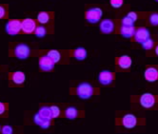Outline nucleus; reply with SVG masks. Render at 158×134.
I'll use <instances>...</instances> for the list:
<instances>
[{
  "label": "nucleus",
  "mask_w": 158,
  "mask_h": 134,
  "mask_svg": "<svg viewBox=\"0 0 158 134\" xmlns=\"http://www.w3.org/2000/svg\"><path fill=\"white\" fill-rule=\"evenodd\" d=\"M94 94V87L89 83H81L76 87V95L81 99H89Z\"/></svg>",
  "instance_id": "1"
},
{
  "label": "nucleus",
  "mask_w": 158,
  "mask_h": 134,
  "mask_svg": "<svg viewBox=\"0 0 158 134\" xmlns=\"http://www.w3.org/2000/svg\"><path fill=\"white\" fill-rule=\"evenodd\" d=\"M102 15H103V12L100 8H91L86 12L85 18L89 23L95 24L102 18Z\"/></svg>",
  "instance_id": "2"
},
{
  "label": "nucleus",
  "mask_w": 158,
  "mask_h": 134,
  "mask_svg": "<svg viewBox=\"0 0 158 134\" xmlns=\"http://www.w3.org/2000/svg\"><path fill=\"white\" fill-rule=\"evenodd\" d=\"M30 53H31L30 47L23 43L16 45L14 50L15 56L18 59H27L30 56Z\"/></svg>",
  "instance_id": "3"
},
{
  "label": "nucleus",
  "mask_w": 158,
  "mask_h": 134,
  "mask_svg": "<svg viewBox=\"0 0 158 134\" xmlns=\"http://www.w3.org/2000/svg\"><path fill=\"white\" fill-rule=\"evenodd\" d=\"M21 23L22 21L17 19H12L10 20L6 24L5 30L9 35H16L21 30Z\"/></svg>",
  "instance_id": "4"
},
{
  "label": "nucleus",
  "mask_w": 158,
  "mask_h": 134,
  "mask_svg": "<svg viewBox=\"0 0 158 134\" xmlns=\"http://www.w3.org/2000/svg\"><path fill=\"white\" fill-rule=\"evenodd\" d=\"M139 103L144 108H152L156 103V99L152 93H144L139 99Z\"/></svg>",
  "instance_id": "5"
},
{
  "label": "nucleus",
  "mask_w": 158,
  "mask_h": 134,
  "mask_svg": "<svg viewBox=\"0 0 158 134\" xmlns=\"http://www.w3.org/2000/svg\"><path fill=\"white\" fill-rule=\"evenodd\" d=\"M39 69L42 71H52L54 68V62L48 56V55H44L39 58Z\"/></svg>",
  "instance_id": "6"
},
{
  "label": "nucleus",
  "mask_w": 158,
  "mask_h": 134,
  "mask_svg": "<svg viewBox=\"0 0 158 134\" xmlns=\"http://www.w3.org/2000/svg\"><path fill=\"white\" fill-rule=\"evenodd\" d=\"M36 22L31 18H26L21 23V30L27 35L33 33L36 29Z\"/></svg>",
  "instance_id": "7"
},
{
  "label": "nucleus",
  "mask_w": 158,
  "mask_h": 134,
  "mask_svg": "<svg viewBox=\"0 0 158 134\" xmlns=\"http://www.w3.org/2000/svg\"><path fill=\"white\" fill-rule=\"evenodd\" d=\"M114 79V74L110 71H102L98 75V81L101 85L108 86Z\"/></svg>",
  "instance_id": "8"
},
{
  "label": "nucleus",
  "mask_w": 158,
  "mask_h": 134,
  "mask_svg": "<svg viewBox=\"0 0 158 134\" xmlns=\"http://www.w3.org/2000/svg\"><path fill=\"white\" fill-rule=\"evenodd\" d=\"M151 36L150 30L146 28H139L137 30H135L134 33V40L139 44H142L146 40H148Z\"/></svg>",
  "instance_id": "9"
},
{
  "label": "nucleus",
  "mask_w": 158,
  "mask_h": 134,
  "mask_svg": "<svg viewBox=\"0 0 158 134\" xmlns=\"http://www.w3.org/2000/svg\"><path fill=\"white\" fill-rule=\"evenodd\" d=\"M121 123H122V126L124 128L131 129V128H135V126H136L137 119H136V117H135L133 114L129 113V114H126V115L123 116Z\"/></svg>",
  "instance_id": "10"
},
{
  "label": "nucleus",
  "mask_w": 158,
  "mask_h": 134,
  "mask_svg": "<svg viewBox=\"0 0 158 134\" xmlns=\"http://www.w3.org/2000/svg\"><path fill=\"white\" fill-rule=\"evenodd\" d=\"M144 77L148 82H155L158 80V70L154 67L148 68L144 72Z\"/></svg>",
  "instance_id": "11"
},
{
  "label": "nucleus",
  "mask_w": 158,
  "mask_h": 134,
  "mask_svg": "<svg viewBox=\"0 0 158 134\" xmlns=\"http://www.w3.org/2000/svg\"><path fill=\"white\" fill-rule=\"evenodd\" d=\"M114 30V22L110 19H105L100 23V30L102 31V33L105 35H110Z\"/></svg>",
  "instance_id": "12"
},
{
  "label": "nucleus",
  "mask_w": 158,
  "mask_h": 134,
  "mask_svg": "<svg viewBox=\"0 0 158 134\" xmlns=\"http://www.w3.org/2000/svg\"><path fill=\"white\" fill-rule=\"evenodd\" d=\"M10 78L12 79L13 83L15 85H21L23 84L26 80V75L22 71H15L12 74H10Z\"/></svg>",
  "instance_id": "13"
},
{
  "label": "nucleus",
  "mask_w": 158,
  "mask_h": 134,
  "mask_svg": "<svg viewBox=\"0 0 158 134\" xmlns=\"http://www.w3.org/2000/svg\"><path fill=\"white\" fill-rule=\"evenodd\" d=\"M117 64L121 69L126 70V69L131 68V66L132 64V60L129 55H122V56H120L117 59Z\"/></svg>",
  "instance_id": "14"
},
{
  "label": "nucleus",
  "mask_w": 158,
  "mask_h": 134,
  "mask_svg": "<svg viewBox=\"0 0 158 134\" xmlns=\"http://www.w3.org/2000/svg\"><path fill=\"white\" fill-rule=\"evenodd\" d=\"M120 32L123 37H126V38H131L132 36H134V33H135V29L134 27H126V26H122L120 29Z\"/></svg>",
  "instance_id": "15"
},
{
  "label": "nucleus",
  "mask_w": 158,
  "mask_h": 134,
  "mask_svg": "<svg viewBox=\"0 0 158 134\" xmlns=\"http://www.w3.org/2000/svg\"><path fill=\"white\" fill-rule=\"evenodd\" d=\"M87 55H88V52H87L86 49H84L82 47H79V48L75 49L74 51H73L74 58L77 59V60H80V61L85 60L87 58Z\"/></svg>",
  "instance_id": "16"
},
{
  "label": "nucleus",
  "mask_w": 158,
  "mask_h": 134,
  "mask_svg": "<svg viewBox=\"0 0 158 134\" xmlns=\"http://www.w3.org/2000/svg\"><path fill=\"white\" fill-rule=\"evenodd\" d=\"M77 115H78V110L74 107H69V108H67L66 110H65L66 118L70 119V120L75 119L77 117Z\"/></svg>",
  "instance_id": "17"
},
{
  "label": "nucleus",
  "mask_w": 158,
  "mask_h": 134,
  "mask_svg": "<svg viewBox=\"0 0 158 134\" xmlns=\"http://www.w3.org/2000/svg\"><path fill=\"white\" fill-rule=\"evenodd\" d=\"M38 114L43 119H52V112H51V108H49V107H42L38 111Z\"/></svg>",
  "instance_id": "18"
},
{
  "label": "nucleus",
  "mask_w": 158,
  "mask_h": 134,
  "mask_svg": "<svg viewBox=\"0 0 158 134\" xmlns=\"http://www.w3.org/2000/svg\"><path fill=\"white\" fill-rule=\"evenodd\" d=\"M48 56L54 62V64L58 63L61 59V54L58 51H55V50H52L50 51H48L47 53Z\"/></svg>",
  "instance_id": "19"
},
{
  "label": "nucleus",
  "mask_w": 158,
  "mask_h": 134,
  "mask_svg": "<svg viewBox=\"0 0 158 134\" xmlns=\"http://www.w3.org/2000/svg\"><path fill=\"white\" fill-rule=\"evenodd\" d=\"M37 21L40 24H47L50 21V14L46 12H41L37 14Z\"/></svg>",
  "instance_id": "20"
},
{
  "label": "nucleus",
  "mask_w": 158,
  "mask_h": 134,
  "mask_svg": "<svg viewBox=\"0 0 158 134\" xmlns=\"http://www.w3.org/2000/svg\"><path fill=\"white\" fill-rule=\"evenodd\" d=\"M47 33V30L45 29L43 26H38L36 27L35 30V35L37 36V37H44L45 35H46Z\"/></svg>",
  "instance_id": "21"
},
{
  "label": "nucleus",
  "mask_w": 158,
  "mask_h": 134,
  "mask_svg": "<svg viewBox=\"0 0 158 134\" xmlns=\"http://www.w3.org/2000/svg\"><path fill=\"white\" fill-rule=\"evenodd\" d=\"M153 44H154L153 40H152V39H151V38H149L148 40H146L145 42H143V43H142V47H143V49H144V50H146V51H150V50H152V49Z\"/></svg>",
  "instance_id": "22"
},
{
  "label": "nucleus",
  "mask_w": 158,
  "mask_h": 134,
  "mask_svg": "<svg viewBox=\"0 0 158 134\" xmlns=\"http://www.w3.org/2000/svg\"><path fill=\"white\" fill-rule=\"evenodd\" d=\"M51 108V112H52V118H57L60 115V109L57 106H52Z\"/></svg>",
  "instance_id": "23"
},
{
  "label": "nucleus",
  "mask_w": 158,
  "mask_h": 134,
  "mask_svg": "<svg viewBox=\"0 0 158 134\" xmlns=\"http://www.w3.org/2000/svg\"><path fill=\"white\" fill-rule=\"evenodd\" d=\"M134 22L128 16H125L122 19V26H126V27H132Z\"/></svg>",
  "instance_id": "24"
},
{
  "label": "nucleus",
  "mask_w": 158,
  "mask_h": 134,
  "mask_svg": "<svg viewBox=\"0 0 158 134\" xmlns=\"http://www.w3.org/2000/svg\"><path fill=\"white\" fill-rule=\"evenodd\" d=\"M150 23L152 26H158V14H152L150 16Z\"/></svg>",
  "instance_id": "25"
},
{
  "label": "nucleus",
  "mask_w": 158,
  "mask_h": 134,
  "mask_svg": "<svg viewBox=\"0 0 158 134\" xmlns=\"http://www.w3.org/2000/svg\"><path fill=\"white\" fill-rule=\"evenodd\" d=\"M110 5L111 7L118 9L123 5V0H110Z\"/></svg>",
  "instance_id": "26"
},
{
  "label": "nucleus",
  "mask_w": 158,
  "mask_h": 134,
  "mask_svg": "<svg viewBox=\"0 0 158 134\" xmlns=\"http://www.w3.org/2000/svg\"><path fill=\"white\" fill-rule=\"evenodd\" d=\"M51 125H52V119H44V121L42 122L40 127L42 128H48L51 127Z\"/></svg>",
  "instance_id": "27"
},
{
  "label": "nucleus",
  "mask_w": 158,
  "mask_h": 134,
  "mask_svg": "<svg viewBox=\"0 0 158 134\" xmlns=\"http://www.w3.org/2000/svg\"><path fill=\"white\" fill-rule=\"evenodd\" d=\"M1 132L3 134H12L13 133V128L10 126H4L1 129Z\"/></svg>",
  "instance_id": "28"
},
{
  "label": "nucleus",
  "mask_w": 158,
  "mask_h": 134,
  "mask_svg": "<svg viewBox=\"0 0 158 134\" xmlns=\"http://www.w3.org/2000/svg\"><path fill=\"white\" fill-rule=\"evenodd\" d=\"M33 121H35V123L36 125L40 126V125L42 124V122L44 121V119H43L38 113H36V114L35 115V117H33Z\"/></svg>",
  "instance_id": "29"
},
{
  "label": "nucleus",
  "mask_w": 158,
  "mask_h": 134,
  "mask_svg": "<svg viewBox=\"0 0 158 134\" xmlns=\"http://www.w3.org/2000/svg\"><path fill=\"white\" fill-rule=\"evenodd\" d=\"M6 110H7V104L0 102V116H2L3 114H5Z\"/></svg>",
  "instance_id": "30"
},
{
  "label": "nucleus",
  "mask_w": 158,
  "mask_h": 134,
  "mask_svg": "<svg viewBox=\"0 0 158 134\" xmlns=\"http://www.w3.org/2000/svg\"><path fill=\"white\" fill-rule=\"evenodd\" d=\"M6 15H7V12H6L5 7L0 5V19L5 18V17H6Z\"/></svg>",
  "instance_id": "31"
},
{
  "label": "nucleus",
  "mask_w": 158,
  "mask_h": 134,
  "mask_svg": "<svg viewBox=\"0 0 158 134\" xmlns=\"http://www.w3.org/2000/svg\"><path fill=\"white\" fill-rule=\"evenodd\" d=\"M127 16L128 17H130L133 22H135L137 20V14H135V13H133V12H131V13H129L128 14H127Z\"/></svg>",
  "instance_id": "32"
},
{
  "label": "nucleus",
  "mask_w": 158,
  "mask_h": 134,
  "mask_svg": "<svg viewBox=\"0 0 158 134\" xmlns=\"http://www.w3.org/2000/svg\"><path fill=\"white\" fill-rule=\"evenodd\" d=\"M155 53H156V55H158V45H157L156 48H155Z\"/></svg>",
  "instance_id": "33"
},
{
  "label": "nucleus",
  "mask_w": 158,
  "mask_h": 134,
  "mask_svg": "<svg viewBox=\"0 0 158 134\" xmlns=\"http://www.w3.org/2000/svg\"><path fill=\"white\" fill-rule=\"evenodd\" d=\"M155 1H157V2H158V0H155Z\"/></svg>",
  "instance_id": "34"
}]
</instances>
